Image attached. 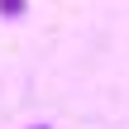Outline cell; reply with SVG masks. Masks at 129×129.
I'll return each mask as SVG.
<instances>
[{
  "instance_id": "2",
  "label": "cell",
  "mask_w": 129,
  "mask_h": 129,
  "mask_svg": "<svg viewBox=\"0 0 129 129\" xmlns=\"http://www.w3.org/2000/svg\"><path fill=\"white\" fill-rule=\"evenodd\" d=\"M34 129H48V124H34Z\"/></svg>"
},
{
  "instance_id": "1",
  "label": "cell",
  "mask_w": 129,
  "mask_h": 129,
  "mask_svg": "<svg viewBox=\"0 0 129 129\" xmlns=\"http://www.w3.org/2000/svg\"><path fill=\"white\" fill-rule=\"evenodd\" d=\"M0 14H5V19H19V14H24V5H19V0H5V5H0Z\"/></svg>"
}]
</instances>
